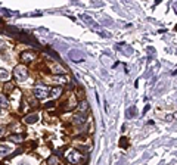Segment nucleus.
Wrapping results in <instances>:
<instances>
[{
  "label": "nucleus",
  "mask_w": 177,
  "mask_h": 165,
  "mask_svg": "<svg viewBox=\"0 0 177 165\" xmlns=\"http://www.w3.org/2000/svg\"><path fill=\"white\" fill-rule=\"evenodd\" d=\"M46 52H47V53H49V55H50V56L53 58V59H56V61H58V59H59V58H58V55H56V53H55V52H53V50H50V49H46Z\"/></svg>",
  "instance_id": "aec40b11"
},
{
  "label": "nucleus",
  "mask_w": 177,
  "mask_h": 165,
  "mask_svg": "<svg viewBox=\"0 0 177 165\" xmlns=\"http://www.w3.org/2000/svg\"><path fill=\"white\" fill-rule=\"evenodd\" d=\"M65 71H67V69H63V68L59 67V65L53 68V74H65Z\"/></svg>",
  "instance_id": "f3484780"
},
{
  "label": "nucleus",
  "mask_w": 177,
  "mask_h": 165,
  "mask_svg": "<svg viewBox=\"0 0 177 165\" xmlns=\"http://www.w3.org/2000/svg\"><path fill=\"white\" fill-rule=\"evenodd\" d=\"M38 119H40V117H38L37 113H31V115L25 117V122L27 124H36V122H38Z\"/></svg>",
  "instance_id": "9d476101"
},
{
  "label": "nucleus",
  "mask_w": 177,
  "mask_h": 165,
  "mask_svg": "<svg viewBox=\"0 0 177 165\" xmlns=\"http://www.w3.org/2000/svg\"><path fill=\"white\" fill-rule=\"evenodd\" d=\"M3 131H5V130H3V128H2V127H0V136L3 134Z\"/></svg>",
  "instance_id": "b1692460"
},
{
  "label": "nucleus",
  "mask_w": 177,
  "mask_h": 165,
  "mask_svg": "<svg viewBox=\"0 0 177 165\" xmlns=\"http://www.w3.org/2000/svg\"><path fill=\"white\" fill-rule=\"evenodd\" d=\"M78 109H80V112H84V111L87 109V102H86V100L80 102V105H78Z\"/></svg>",
  "instance_id": "a211bd4d"
},
{
  "label": "nucleus",
  "mask_w": 177,
  "mask_h": 165,
  "mask_svg": "<svg viewBox=\"0 0 177 165\" xmlns=\"http://www.w3.org/2000/svg\"><path fill=\"white\" fill-rule=\"evenodd\" d=\"M136 115H137V109H136V106H130V108L125 111V117H127L129 119L134 118Z\"/></svg>",
  "instance_id": "9b49d317"
},
{
  "label": "nucleus",
  "mask_w": 177,
  "mask_h": 165,
  "mask_svg": "<svg viewBox=\"0 0 177 165\" xmlns=\"http://www.w3.org/2000/svg\"><path fill=\"white\" fill-rule=\"evenodd\" d=\"M50 96H52L53 99H56V98H59L61 94H62V87L61 86H58V87H53V88H50V93H49Z\"/></svg>",
  "instance_id": "1a4fd4ad"
},
{
  "label": "nucleus",
  "mask_w": 177,
  "mask_h": 165,
  "mask_svg": "<svg viewBox=\"0 0 177 165\" xmlns=\"http://www.w3.org/2000/svg\"><path fill=\"white\" fill-rule=\"evenodd\" d=\"M9 71L8 69H5V68H0V80H8L9 78Z\"/></svg>",
  "instance_id": "4468645a"
},
{
  "label": "nucleus",
  "mask_w": 177,
  "mask_h": 165,
  "mask_svg": "<svg viewBox=\"0 0 177 165\" xmlns=\"http://www.w3.org/2000/svg\"><path fill=\"white\" fill-rule=\"evenodd\" d=\"M19 40H21L22 43H25V44H34V46H37V44H38L36 38H34V37H31L30 34H19Z\"/></svg>",
  "instance_id": "423d86ee"
},
{
  "label": "nucleus",
  "mask_w": 177,
  "mask_h": 165,
  "mask_svg": "<svg viewBox=\"0 0 177 165\" xmlns=\"http://www.w3.org/2000/svg\"><path fill=\"white\" fill-rule=\"evenodd\" d=\"M117 49L120 52H123V53L125 52V55H131V53H133V49H131V47H127V44H118Z\"/></svg>",
  "instance_id": "ddd939ff"
},
{
  "label": "nucleus",
  "mask_w": 177,
  "mask_h": 165,
  "mask_svg": "<svg viewBox=\"0 0 177 165\" xmlns=\"http://www.w3.org/2000/svg\"><path fill=\"white\" fill-rule=\"evenodd\" d=\"M67 161L69 162L71 165H78L81 161H83V158H81V155H80V152L78 150H71L69 153L67 155Z\"/></svg>",
  "instance_id": "7ed1b4c3"
},
{
  "label": "nucleus",
  "mask_w": 177,
  "mask_h": 165,
  "mask_svg": "<svg viewBox=\"0 0 177 165\" xmlns=\"http://www.w3.org/2000/svg\"><path fill=\"white\" fill-rule=\"evenodd\" d=\"M55 106V102H47L46 105H44V108L46 109H50V108H53Z\"/></svg>",
  "instance_id": "4be33fe9"
},
{
  "label": "nucleus",
  "mask_w": 177,
  "mask_h": 165,
  "mask_svg": "<svg viewBox=\"0 0 177 165\" xmlns=\"http://www.w3.org/2000/svg\"><path fill=\"white\" fill-rule=\"evenodd\" d=\"M13 77H15L18 81H25L27 78H28V69H27L24 65H18V67H15V69H13Z\"/></svg>",
  "instance_id": "f03ea898"
},
{
  "label": "nucleus",
  "mask_w": 177,
  "mask_h": 165,
  "mask_svg": "<svg viewBox=\"0 0 177 165\" xmlns=\"http://www.w3.org/2000/svg\"><path fill=\"white\" fill-rule=\"evenodd\" d=\"M81 19L86 21V24H87L88 27H92L93 30H99V25L94 22V19L92 18V16H88V15H81Z\"/></svg>",
  "instance_id": "6e6552de"
},
{
  "label": "nucleus",
  "mask_w": 177,
  "mask_h": 165,
  "mask_svg": "<svg viewBox=\"0 0 177 165\" xmlns=\"http://www.w3.org/2000/svg\"><path fill=\"white\" fill-rule=\"evenodd\" d=\"M47 164H49V165H59V159H58V156L52 155V156L47 159Z\"/></svg>",
  "instance_id": "2eb2a0df"
},
{
  "label": "nucleus",
  "mask_w": 177,
  "mask_h": 165,
  "mask_svg": "<svg viewBox=\"0 0 177 165\" xmlns=\"http://www.w3.org/2000/svg\"><path fill=\"white\" fill-rule=\"evenodd\" d=\"M86 121H87V115H86V112H77L73 118V122L75 124V125H81V124H84Z\"/></svg>",
  "instance_id": "39448f33"
},
{
  "label": "nucleus",
  "mask_w": 177,
  "mask_h": 165,
  "mask_svg": "<svg viewBox=\"0 0 177 165\" xmlns=\"http://www.w3.org/2000/svg\"><path fill=\"white\" fill-rule=\"evenodd\" d=\"M9 139H11L12 142H21V140H22V136H11Z\"/></svg>",
  "instance_id": "412c9836"
},
{
  "label": "nucleus",
  "mask_w": 177,
  "mask_h": 165,
  "mask_svg": "<svg viewBox=\"0 0 177 165\" xmlns=\"http://www.w3.org/2000/svg\"><path fill=\"white\" fill-rule=\"evenodd\" d=\"M68 58H69L73 62H83L84 61V55L80 50H75V49H74V50H69Z\"/></svg>",
  "instance_id": "20e7f679"
},
{
  "label": "nucleus",
  "mask_w": 177,
  "mask_h": 165,
  "mask_svg": "<svg viewBox=\"0 0 177 165\" xmlns=\"http://www.w3.org/2000/svg\"><path fill=\"white\" fill-rule=\"evenodd\" d=\"M34 58H36V52H33V50H27L21 53L22 62H31V61H34Z\"/></svg>",
  "instance_id": "0eeeda50"
},
{
  "label": "nucleus",
  "mask_w": 177,
  "mask_h": 165,
  "mask_svg": "<svg viewBox=\"0 0 177 165\" xmlns=\"http://www.w3.org/2000/svg\"><path fill=\"white\" fill-rule=\"evenodd\" d=\"M19 165H28V164H27V162H21V164H19Z\"/></svg>",
  "instance_id": "393cba45"
},
{
  "label": "nucleus",
  "mask_w": 177,
  "mask_h": 165,
  "mask_svg": "<svg viewBox=\"0 0 177 165\" xmlns=\"http://www.w3.org/2000/svg\"><path fill=\"white\" fill-rule=\"evenodd\" d=\"M6 46V44H5V43H3V41H2V40H0V49H3V47H5Z\"/></svg>",
  "instance_id": "5701e85b"
},
{
  "label": "nucleus",
  "mask_w": 177,
  "mask_h": 165,
  "mask_svg": "<svg viewBox=\"0 0 177 165\" xmlns=\"http://www.w3.org/2000/svg\"><path fill=\"white\" fill-rule=\"evenodd\" d=\"M12 90H13V84H12V82H6V84H5V92L6 93H11Z\"/></svg>",
  "instance_id": "6ab92c4d"
},
{
  "label": "nucleus",
  "mask_w": 177,
  "mask_h": 165,
  "mask_svg": "<svg viewBox=\"0 0 177 165\" xmlns=\"http://www.w3.org/2000/svg\"><path fill=\"white\" fill-rule=\"evenodd\" d=\"M8 105H9V102H8L6 96L5 94H0V106H2V108H6Z\"/></svg>",
  "instance_id": "dca6fc26"
},
{
  "label": "nucleus",
  "mask_w": 177,
  "mask_h": 165,
  "mask_svg": "<svg viewBox=\"0 0 177 165\" xmlns=\"http://www.w3.org/2000/svg\"><path fill=\"white\" fill-rule=\"evenodd\" d=\"M34 96H36L37 99H46L47 96H49V93H50V88L47 87L46 84H42V82H37L36 87H34Z\"/></svg>",
  "instance_id": "f257e3e1"
},
{
  "label": "nucleus",
  "mask_w": 177,
  "mask_h": 165,
  "mask_svg": "<svg viewBox=\"0 0 177 165\" xmlns=\"http://www.w3.org/2000/svg\"><path fill=\"white\" fill-rule=\"evenodd\" d=\"M12 150V148L9 144H0V156H6L9 155V152Z\"/></svg>",
  "instance_id": "f8f14e48"
}]
</instances>
